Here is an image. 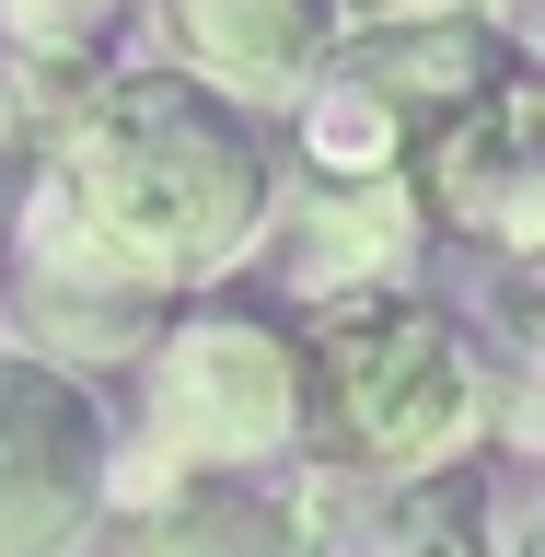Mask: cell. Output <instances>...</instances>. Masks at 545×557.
I'll return each instance as SVG.
<instances>
[{
    "mask_svg": "<svg viewBox=\"0 0 545 557\" xmlns=\"http://www.w3.org/2000/svg\"><path fill=\"white\" fill-rule=\"evenodd\" d=\"M35 186L82 221V233L139 268L151 290H221V278L268 244L278 209V128L244 104L198 94L163 59H116L104 94L59 128V151L35 163Z\"/></svg>",
    "mask_w": 545,
    "mask_h": 557,
    "instance_id": "6da1fadb",
    "label": "cell"
},
{
    "mask_svg": "<svg viewBox=\"0 0 545 557\" xmlns=\"http://www.w3.org/2000/svg\"><path fill=\"white\" fill-rule=\"evenodd\" d=\"M302 465L348 487H395L430 465H465L499 430V348L453 302H430L418 278L395 290H348V302H302Z\"/></svg>",
    "mask_w": 545,
    "mask_h": 557,
    "instance_id": "7a4b0ae2",
    "label": "cell"
},
{
    "mask_svg": "<svg viewBox=\"0 0 545 557\" xmlns=\"http://www.w3.org/2000/svg\"><path fill=\"white\" fill-rule=\"evenodd\" d=\"M128 383H139L151 476H278V465H302V337L278 302L186 290Z\"/></svg>",
    "mask_w": 545,
    "mask_h": 557,
    "instance_id": "3957f363",
    "label": "cell"
},
{
    "mask_svg": "<svg viewBox=\"0 0 545 557\" xmlns=\"http://www.w3.org/2000/svg\"><path fill=\"white\" fill-rule=\"evenodd\" d=\"M128 476V430L104 383L47 372L0 337V557H82L104 534V499Z\"/></svg>",
    "mask_w": 545,
    "mask_h": 557,
    "instance_id": "277c9868",
    "label": "cell"
},
{
    "mask_svg": "<svg viewBox=\"0 0 545 557\" xmlns=\"http://www.w3.org/2000/svg\"><path fill=\"white\" fill-rule=\"evenodd\" d=\"M0 290H12V348H35L47 372H82V383L139 372L151 337H163V313H174V290L116 268L35 174L12 198V233H0Z\"/></svg>",
    "mask_w": 545,
    "mask_h": 557,
    "instance_id": "5b68a950",
    "label": "cell"
},
{
    "mask_svg": "<svg viewBox=\"0 0 545 557\" xmlns=\"http://www.w3.org/2000/svg\"><path fill=\"white\" fill-rule=\"evenodd\" d=\"M407 198L430 221V244H465L487 268H534L545 256V82L511 70L499 94H476L465 116L407 151Z\"/></svg>",
    "mask_w": 545,
    "mask_h": 557,
    "instance_id": "8992f818",
    "label": "cell"
},
{
    "mask_svg": "<svg viewBox=\"0 0 545 557\" xmlns=\"http://www.w3.org/2000/svg\"><path fill=\"white\" fill-rule=\"evenodd\" d=\"M348 476L278 465V476H116L104 522L128 557H337Z\"/></svg>",
    "mask_w": 545,
    "mask_h": 557,
    "instance_id": "52a82bcc",
    "label": "cell"
},
{
    "mask_svg": "<svg viewBox=\"0 0 545 557\" xmlns=\"http://www.w3.org/2000/svg\"><path fill=\"white\" fill-rule=\"evenodd\" d=\"M268 244H278V290H290L278 313H302V302H348V290L418 278L430 221H418L407 174H290L278 163ZM268 244H256V256H268Z\"/></svg>",
    "mask_w": 545,
    "mask_h": 557,
    "instance_id": "ba28073f",
    "label": "cell"
},
{
    "mask_svg": "<svg viewBox=\"0 0 545 557\" xmlns=\"http://www.w3.org/2000/svg\"><path fill=\"white\" fill-rule=\"evenodd\" d=\"M139 24H151V59L186 70L198 94L244 104V116H290L325 47H337V0H128Z\"/></svg>",
    "mask_w": 545,
    "mask_h": 557,
    "instance_id": "9c48e42d",
    "label": "cell"
},
{
    "mask_svg": "<svg viewBox=\"0 0 545 557\" xmlns=\"http://www.w3.org/2000/svg\"><path fill=\"white\" fill-rule=\"evenodd\" d=\"M325 70H337L348 94H372L395 128H407V151L442 116H465L476 94H499L522 59L511 12H418V24H337V47H325Z\"/></svg>",
    "mask_w": 545,
    "mask_h": 557,
    "instance_id": "30bf717a",
    "label": "cell"
},
{
    "mask_svg": "<svg viewBox=\"0 0 545 557\" xmlns=\"http://www.w3.org/2000/svg\"><path fill=\"white\" fill-rule=\"evenodd\" d=\"M372 546L383 557H499V476H487V453L395 476L372 511Z\"/></svg>",
    "mask_w": 545,
    "mask_h": 557,
    "instance_id": "8fae6325",
    "label": "cell"
},
{
    "mask_svg": "<svg viewBox=\"0 0 545 557\" xmlns=\"http://www.w3.org/2000/svg\"><path fill=\"white\" fill-rule=\"evenodd\" d=\"M128 0H0V47H116Z\"/></svg>",
    "mask_w": 545,
    "mask_h": 557,
    "instance_id": "7c38bea8",
    "label": "cell"
},
{
    "mask_svg": "<svg viewBox=\"0 0 545 557\" xmlns=\"http://www.w3.org/2000/svg\"><path fill=\"white\" fill-rule=\"evenodd\" d=\"M418 12H511V0H337V24H418Z\"/></svg>",
    "mask_w": 545,
    "mask_h": 557,
    "instance_id": "4fadbf2b",
    "label": "cell"
},
{
    "mask_svg": "<svg viewBox=\"0 0 545 557\" xmlns=\"http://www.w3.org/2000/svg\"><path fill=\"white\" fill-rule=\"evenodd\" d=\"M0 233H12V163H0Z\"/></svg>",
    "mask_w": 545,
    "mask_h": 557,
    "instance_id": "5bb4252c",
    "label": "cell"
},
{
    "mask_svg": "<svg viewBox=\"0 0 545 557\" xmlns=\"http://www.w3.org/2000/svg\"><path fill=\"white\" fill-rule=\"evenodd\" d=\"M0 163H12V151H0Z\"/></svg>",
    "mask_w": 545,
    "mask_h": 557,
    "instance_id": "9a60e30c",
    "label": "cell"
}]
</instances>
